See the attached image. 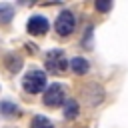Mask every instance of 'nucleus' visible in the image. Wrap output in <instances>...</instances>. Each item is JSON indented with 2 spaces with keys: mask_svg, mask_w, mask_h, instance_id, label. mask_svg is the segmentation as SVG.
<instances>
[{
  "mask_svg": "<svg viewBox=\"0 0 128 128\" xmlns=\"http://www.w3.org/2000/svg\"><path fill=\"white\" fill-rule=\"evenodd\" d=\"M22 86L28 94H38L46 88V72L42 70H30L24 80H22Z\"/></svg>",
  "mask_w": 128,
  "mask_h": 128,
  "instance_id": "obj_1",
  "label": "nucleus"
},
{
  "mask_svg": "<svg viewBox=\"0 0 128 128\" xmlns=\"http://www.w3.org/2000/svg\"><path fill=\"white\" fill-rule=\"evenodd\" d=\"M54 28H56L58 36H70L74 32V28H76V16H74V12L62 10L58 14L56 22H54Z\"/></svg>",
  "mask_w": 128,
  "mask_h": 128,
  "instance_id": "obj_2",
  "label": "nucleus"
},
{
  "mask_svg": "<svg viewBox=\"0 0 128 128\" xmlns=\"http://www.w3.org/2000/svg\"><path fill=\"white\" fill-rule=\"evenodd\" d=\"M68 66H70V62L66 60L64 52H62L60 48H56V50H50V52L46 54V68H48L50 72H56V74H60V72H64Z\"/></svg>",
  "mask_w": 128,
  "mask_h": 128,
  "instance_id": "obj_3",
  "label": "nucleus"
},
{
  "mask_svg": "<svg viewBox=\"0 0 128 128\" xmlns=\"http://www.w3.org/2000/svg\"><path fill=\"white\" fill-rule=\"evenodd\" d=\"M44 104L46 106H60V104H66V90L62 84H52L48 86V90L44 92Z\"/></svg>",
  "mask_w": 128,
  "mask_h": 128,
  "instance_id": "obj_4",
  "label": "nucleus"
},
{
  "mask_svg": "<svg viewBox=\"0 0 128 128\" xmlns=\"http://www.w3.org/2000/svg\"><path fill=\"white\" fill-rule=\"evenodd\" d=\"M26 28H28V32H30V34H34V36H42V34H46V32H48L50 24H48V20H46L42 14H34V16H30V20H28Z\"/></svg>",
  "mask_w": 128,
  "mask_h": 128,
  "instance_id": "obj_5",
  "label": "nucleus"
},
{
  "mask_svg": "<svg viewBox=\"0 0 128 128\" xmlns=\"http://www.w3.org/2000/svg\"><path fill=\"white\" fill-rule=\"evenodd\" d=\"M70 68H72V72L74 74H86L88 70H90V62L86 60V58H82V56H74L72 60H70Z\"/></svg>",
  "mask_w": 128,
  "mask_h": 128,
  "instance_id": "obj_6",
  "label": "nucleus"
},
{
  "mask_svg": "<svg viewBox=\"0 0 128 128\" xmlns=\"http://www.w3.org/2000/svg\"><path fill=\"white\" fill-rule=\"evenodd\" d=\"M78 110H80V106H78L76 100H66V104H64V118H68V120L76 118Z\"/></svg>",
  "mask_w": 128,
  "mask_h": 128,
  "instance_id": "obj_7",
  "label": "nucleus"
},
{
  "mask_svg": "<svg viewBox=\"0 0 128 128\" xmlns=\"http://www.w3.org/2000/svg\"><path fill=\"white\" fill-rule=\"evenodd\" d=\"M0 114H4V116H18L20 114V108L14 102L4 100V102H0Z\"/></svg>",
  "mask_w": 128,
  "mask_h": 128,
  "instance_id": "obj_8",
  "label": "nucleus"
},
{
  "mask_svg": "<svg viewBox=\"0 0 128 128\" xmlns=\"http://www.w3.org/2000/svg\"><path fill=\"white\" fill-rule=\"evenodd\" d=\"M30 128H54V124L46 116H34L30 122Z\"/></svg>",
  "mask_w": 128,
  "mask_h": 128,
  "instance_id": "obj_9",
  "label": "nucleus"
},
{
  "mask_svg": "<svg viewBox=\"0 0 128 128\" xmlns=\"http://www.w3.org/2000/svg\"><path fill=\"white\" fill-rule=\"evenodd\" d=\"M14 16V8L10 4H0V22H10Z\"/></svg>",
  "mask_w": 128,
  "mask_h": 128,
  "instance_id": "obj_10",
  "label": "nucleus"
},
{
  "mask_svg": "<svg viewBox=\"0 0 128 128\" xmlns=\"http://www.w3.org/2000/svg\"><path fill=\"white\" fill-rule=\"evenodd\" d=\"M96 10L98 12H108V10H112V2H96Z\"/></svg>",
  "mask_w": 128,
  "mask_h": 128,
  "instance_id": "obj_11",
  "label": "nucleus"
}]
</instances>
